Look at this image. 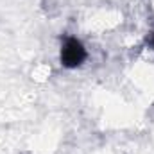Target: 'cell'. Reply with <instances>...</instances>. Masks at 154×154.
Wrapping results in <instances>:
<instances>
[{"label": "cell", "mask_w": 154, "mask_h": 154, "mask_svg": "<svg viewBox=\"0 0 154 154\" xmlns=\"http://www.w3.org/2000/svg\"><path fill=\"white\" fill-rule=\"evenodd\" d=\"M88 57L86 47L82 45L81 39L75 36H66L61 43V50H59V61L65 68H79Z\"/></svg>", "instance_id": "cell-1"}, {"label": "cell", "mask_w": 154, "mask_h": 154, "mask_svg": "<svg viewBox=\"0 0 154 154\" xmlns=\"http://www.w3.org/2000/svg\"><path fill=\"white\" fill-rule=\"evenodd\" d=\"M147 41H149V47L154 50V31L151 32V36H149V39H147Z\"/></svg>", "instance_id": "cell-2"}]
</instances>
